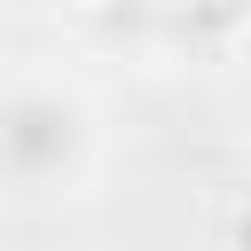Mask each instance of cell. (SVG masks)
I'll list each match as a JSON object with an SVG mask.
<instances>
[{"mask_svg": "<svg viewBox=\"0 0 251 251\" xmlns=\"http://www.w3.org/2000/svg\"><path fill=\"white\" fill-rule=\"evenodd\" d=\"M94 165V110L55 78L0 86V188L8 196H63Z\"/></svg>", "mask_w": 251, "mask_h": 251, "instance_id": "6da1fadb", "label": "cell"}, {"mask_svg": "<svg viewBox=\"0 0 251 251\" xmlns=\"http://www.w3.org/2000/svg\"><path fill=\"white\" fill-rule=\"evenodd\" d=\"M173 24H180V39L188 31H212V47H227L251 24V0H173Z\"/></svg>", "mask_w": 251, "mask_h": 251, "instance_id": "7a4b0ae2", "label": "cell"}]
</instances>
